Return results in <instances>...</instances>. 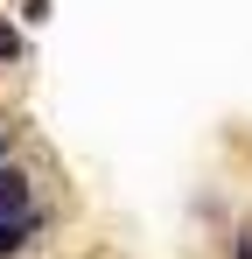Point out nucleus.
Returning <instances> with one entry per match:
<instances>
[{"label": "nucleus", "mask_w": 252, "mask_h": 259, "mask_svg": "<svg viewBox=\"0 0 252 259\" xmlns=\"http://www.w3.org/2000/svg\"><path fill=\"white\" fill-rule=\"evenodd\" d=\"M28 56H35V35L14 21V7H0V70H28Z\"/></svg>", "instance_id": "3"}, {"label": "nucleus", "mask_w": 252, "mask_h": 259, "mask_svg": "<svg viewBox=\"0 0 252 259\" xmlns=\"http://www.w3.org/2000/svg\"><path fill=\"white\" fill-rule=\"evenodd\" d=\"M49 231H56V203H49V196H42L35 210L0 217V259H35L42 245H49Z\"/></svg>", "instance_id": "1"}, {"label": "nucleus", "mask_w": 252, "mask_h": 259, "mask_svg": "<svg viewBox=\"0 0 252 259\" xmlns=\"http://www.w3.org/2000/svg\"><path fill=\"white\" fill-rule=\"evenodd\" d=\"M14 21H21L28 35H42V28L56 21V0H14Z\"/></svg>", "instance_id": "4"}, {"label": "nucleus", "mask_w": 252, "mask_h": 259, "mask_svg": "<svg viewBox=\"0 0 252 259\" xmlns=\"http://www.w3.org/2000/svg\"><path fill=\"white\" fill-rule=\"evenodd\" d=\"M224 259H252V224H238V231H231V245H224Z\"/></svg>", "instance_id": "6"}, {"label": "nucleus", "mask_w": 252, "mask_h": 259, "mask_svg": "<svg viewBox=\"0 0 252 259\" xmlns=\"http://www.w3.org/2000/svg\"><path fill=\"white\" fill-rule=\"evenodd\" d=\"M14 154H21V126H14V119H0V161H14Z\"/></svg>", "instance_id": "5"}, {"label": "nucleus", "mask_w": 252, "mask_h": 259, "mask_svg": "<svg viewBox=\"0 0 252 259\" xmlns=\"http://www.w3.org/2000/svg\"><path fill=\"white\" fill-rule=\"evenodd\" d=\"M42 203V175L28 154H14V161H0V217H14V210H35Z\"/></svg>", "instance_id": "2"}]
</instances>
